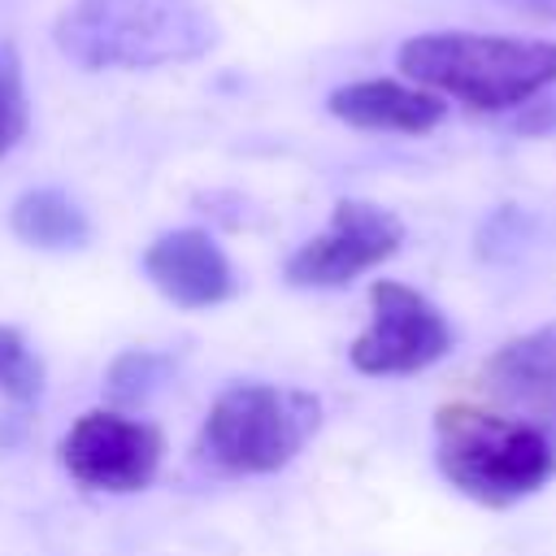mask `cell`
<instances>
[{
	"instance_id": "4",
	"label": "cell",
	"mask_w": 556,
	"mask_h": 556,
	"mask_svg": "<svg viewBox=\"0 0 556 556\" xmlns=\"http://www.w3.org/2000/svg\"><path fill=\"white\" fill-rule=\"evenodd\" d=\"M317 426V395L274 382H235L213 400L200 426V456L226 473H278L300 456Z\"/></svg>"
},
{
	"instance_id": "7",
	"label": "cell",
	"mask_w": 556,
	"mask_h": 556,
	"mask_svg": "<svg viewBox=\"0 0 556 556\" xmlns=\"http://www.w3.org/2000/svg\"><path fill=\"white\" fill-rule=\"evenodd\" d=\"M404 243V222L369 200H339L330 226L300 243L287 261L291 287H348L365 269L391 261Z\"/></svg>"
},
{
	"instance_id": "1",
	"label": "cell",
	"mask_w": 556,
	"mask_h": 556,
	"mask_svg": "<svg viewBox=\"0 0 556 556\" xmlns=\"http://www.w3.org/2000/svg\"><path fill=\"white\" fill-rule=\"evenodd\" d=\"M400 70L434 96H452L478 113H508L556 83V39L426 30L400 43Z\"/></svg>"
},
{
	"instance_id": "14",
	"label": "cell",
	"mask_w": 556,
	"mask_h": 556,
	"mask_svg": "<svg viewBox=\"0 0 556 556\" xmlns=\"http://www.w3.org/2000/svg\"><path fill=\"white\" fill-rule=\"evenodd\" d=\"M26 122H30V104L22 87V65H17V52L4 43L0 48V156L17 148V139L26 135Z\"/></svg>"
},
{
	"instance_id": "3",
	"label": "cell",
	"mask_w": 556,
	"mask_h": 556,
	"mask_svg": "<svg viewBox=\"0 0 556 556\" xmlns=\"http://www.w3.org/2000/svg\"><path fill=\"white\" fill-rule=\"evenodd\" d=\"M434 460L460 495L508 508L556 473V443L534 421L452 400L434 413Z\"/></svg>"
},
{
	"instance_id": "15",
	"label": "cell",
	"mask_w": 556,
	"mask_h": 556,
	"mask_svg": "<svg viewBox=\"0 0 556 556\" xmlns=\"http://www.w3.org/2000/svg\"><path fill=\"white\" fill-rule=\"evenodd\" d=\"M526 109V104H521ZM517 130H526V135H543V130H556V109L547 104V100H530V109L517 117Z\"/></svg>"
},
{
	"instance_id": "6",
	"label": "cell",
	"mask_w": 556,
	"mask_h": 556,
	"mask_svg": "<svg viewBox=\"0 0 556 556\" xmlns=\"http://www.w3.org/2000/svg\"><path fill=\"white\" fill-rule=\"evenodd\" d=\"M165 439L156 426L126 417L117 408H91L83 413L65 439H61V465L78 486L91 491H143L156 478Z\"/></svg>"
},
{
	"instance_id": "9",
	"label": "cell",
	"mask_w": 556,
	"mask_h": 556,
	"mask_svg": "<svg viewBox=\"0 0 556 556\" xmlns=\"http://www.w3.org/2000/svg\"><path fill=\"white\" fill-rule=\"evenodd\" d=\"M143 274L178 308H213L235 295V269L204 230H169L148 243Z\"/></svg>"
},
{
	"instance_id": "5",
	"label": "cell",
	"mask_w": 556,
	"mask_h": 556,
	"mask_svg": "<svg viewBox=\"0 0 556 556\" xmlns=\"http://www.w3.org/2000/svg\"><path fill=\"white\" fill-rule=\"evenodd\" d=\"M369 326L356 334V343L348 348L352 369L369 374V378H387V374H417L426 365H434L447 348H452V326L447 317L413 287L378 278L369 287Z\"/></svg>"
},
{
	"instance_id": "10",
	"label": "cell",
	"mask_w": 556,
	"mask_h": 556,
	"mask_svg": "<svg viewBox=\"0 0 556 556\" xmlns=\"http://www.w3.org/2000/svg\"><path fill=\"white\" fill-rule=\"evenodd\" d=\"M326 109L356 130H395V135H426L447 113L443 96H434L417 83H395V78L343 83L330 91Z\"/></svg>"
},
{
	"instance_id": "13",
	"label": "cell",
	"mask_w": 556,
	"mask_h": 556,
	"mask_svg": "<svg viewBox=\"0 0 556 556\" xmlns=\"http://www.w3.org/2000/svg\"><path fill=\"white\" fill-rule=\"evenodd\" d=\"M0 391L9 400H35L43 391V365L26 348L17 326H0Z\"/></svg>"
},
{
	"instance_id": "12",
	"label": "cell",
	"mask_w": 556,
	"mask_h": 556,
	"mask_svg": "<svg viewBox=\"0 0 556 556\" xmlns=\"http://www.w3.org/2000/svg\"><path fill=\"white\" fill-rule=\"evenodd\" d=\"M165 374H169V356H161L152 348H130V352L113 356V365L104 374V391L117 404H139L165 382Z\"/></svg>"
},
{
	"instance_id": "11",
	"label": "cell",
	"mask_w": 556,
	"mask_h": 556,
	"mask_svg": "<svg viewBox=\"0 0 556 556\" xmlns=\"http://www.w3.org/2000/svg\"><path fill=\"white\" fill-rule=\"evenodd\" d=\"M9 226L22 243L30 248H43V252H65V248H83L91 226H87V213L56 187H39V191H26L17 195L13 213H9Z\"/></svg>"
},
{
	"instance_id": "8",
	"label": "cell",
	"mask_w": 556,
	"mask_h": 556,
	"mask_svg": "<svg viewBox=\"0 0 556 556\" xmlns=\"http://www.w3.org/2000/svg\"><path fill=\"white\" fill-rule=\"evenodd\" d=\"M478 382L486 400L500 404V413H513L521 421L552 430L556 426V321L500 343L482 361Z\"/></svg>"
},
{
	"instance_id": "2",
	"label": "cell",
	"mask_w": 556,
	"mask_h": 556,
	"mask_svg": "<svg viewBox=\"0 0 556 556\" xmlns=\"http://www.w3.org/2000/svg\"><path fill=\"white\" fill-rule=\"evenodd\" d=\"M52 39L83 70H156L200 61L217 17L204 0H74Z\"/></svg>"
},
{
	"instance_id": "16",
	"label": "cell",
	"mask_w": 556,
	"mask_h": 556,
	"mask_svg": "<svg viewBox=\"0 0 556 556\" xmlns=\"http://www.w3.org/2000/svg\"><path fill=\"white\" fill-rule=\"evenodd\" d=\"M526 17H539V22H556V0H500Z\"/></svg>"
}]
</instances>
